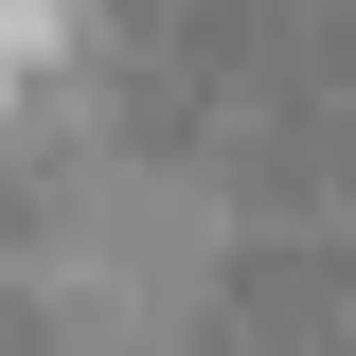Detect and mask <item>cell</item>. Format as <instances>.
Segmentation results:
<instances>
[{
  "label": "cell",
  "mask_w": 356,
  "mask_h": 356,
  "mask_svg": "<svg viewBox=\"0 0 356 356\" xmlns=\"http://www.w3.org/2000/svg\"><path fill=\"white\" fill-rule=\"evenodd\" d=\"M36 54H54V0H0V89L36 72Z\"/></svg>",
  "instance_id": "6da1fadb"
}]
</instances>
